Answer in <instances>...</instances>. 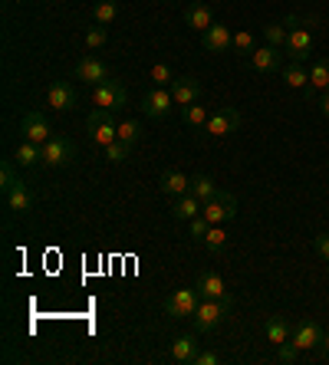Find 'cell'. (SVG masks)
<instances>
[{
  "instance_id": "obj_5",
  "label": "cell",
  "mask_w": 329,
  "mask_h": 365,
  "mask_svg": "<svg viewBox=\"0 0 329 365\" xmlns=\"http://www.w3.org/2000/svg\"><path fill=\"white\" fill-rule=\"evenodd\" d=\"M93 102H96V109L118 112L126 106V86L116 83V79H106V83L93 86Z\"/></svg>"
},
{
  "instance_id": "obj_36",
  "label": "cell",
  "mask_w": 329,
  "mask_h": 365,
  "mask_svg": "<svg viewBox=\"0 0 329 365\" xmlns=\"http://www.w3.org/2000/svg\"><path fill=\"white\" fill-rule=\"evenodd\" d=\"M253 50H257V43H253V34H247V30L234 34V53H237V56H250Z\"/></svg>"
},
{
  "instance_id": "obj_19",
  "label": "cell",
  "mask_w": 329,
  "mask_h": 365,
  "mask_svg": "<svg viewBox=\"0 0 329 365\" xmlns=\"http://www.w3.org/2000/svg\"><path fill=\"white\" fill-rule=\"evenodd\" d=\"M158 187H161V195L181 197V195H188V191H191V178H188V175H181L178 168H168L158 178Z\"/></svg>"
},
{
  "instance_id": "obj_41",
  "label": "cell",
  "mask_w": 329,
  "mask_h": 365,
  "mask_svg": "<svg viewBox=\"0 0 329 365\" xmlns=\"http://www.w3.org/2000/svg\"><path fill=\"white\" fill-rule=\"evenodd\" d=\"M218 362H221L218 352H198V356L191 359V365H218Z\"/></svg>"
},
{
  "instance_id": "obj_25",
  "label": "cell",
  "mask_w": 329,
  "mask_h": 365,
  "mask_svg": "<svg viewBox=\"0 0 329 365\" xmlns=\"http://www.w3.org/2000/svg\"><path fill=\"white\" fill-rule=\"evenodd\" d=\"M14 158H17L24 168H36V165H43V145H36V142H30V138H24V142L17 145Z\"/></svg>"
},
{
  "instance_id": "obj_8",
  "label": "cell",
  "mask_w": 329,
  "mask_h": 365,
  "mask_svg": "<svg viewBox=\"0 0 329 365\" xmlns=\"http://www.w3.org/2000/svg\"><path fill=\"white\" fill-rule=\"evenodd\" d=\"M204 217H208V224H224V221H234L237 214V197L228 195V191H218V195L211 197V201L204 204Z\"/></svg>"
},
{
  "instance_id": "obj_3",
  "label": "cell",
  "mask_w": 329,
  "mask_h": 365,
  "mask_svg": "<svg viewBox=\"0 0 329 365\" xmlns=\"http://www.w3.org/2000/svg\"><path fill=\"white\" fill-rule=\"evenodd\" d=\"M198 303H201V293H198V287L175 289V293L165 299V316H171V319H191L194 309H198Z\"/></svg>"
},
{
  "instance_id": "obj_26",
  "label": "cell",
  "mask_w": 329,
  "mask_h": 365,
  "mask_svg": "<svg viewBox=\"0 0 329 365\" xmlns=\"http://www.w3.org/2000/svg\"><path fill=\"white\" fill-rule=\"evenodd\" d=\"M204 250H208L211 257L228 254V230H224V224H211L208 237H204Z\"/></svg>"
},
{
  "instance_id": "obj_37",
  "label": "cell",
  "mask_w": 329,
  "mask_h": 365,
  "mask_svg": "<svg viewBox=\"0 0 329 365\" xmlns=\"http://www.w3.org/2000/svg\"><path fill=\"white\" fill-rule=\"evenodd\" d=\"M20 178H17V171H14V162H4L0 165V191L7 195L10 187H17Z\"/></svg>"
},
{
  "instance_id": "obj_29",
  "label": "cell",
  "mask_w": 329,
  "mask_h": 365,
  "mask_svg": "<svg viewBox=\"0 0 329 365\" xmlns=\"http://www.w3.org/2000/svg\"><path fill=\"white\" fill-rule=\"evenodd\" d=\"M191 195L198 197V201H211L214 195H218V185H214V178H208V175H198V178H191Z\"/></svg>"
},
{
  "instance_id": "obj_10",
  "label": "cell",
  "mask_w": 329,
  "mask_h": 365,
  "mask_svg": "<svg viewBox=\"0 0 329 365\" xmlns=\"http://www.w3.org/2000/svg\"><path fill=\"white\" fill-rule=\"evenodd\" d=\"M194 287H198V293H201V297H208V299H228V303H234V293L228 289L224 277H221V273H214V270L198 273Z\"/></svg>"
},
{
  "instance_id": "obj_30",
  "label": "cell",
  "mask_w": 329,
  "mask_h": 365,
  "mask_svg": "<svg viewBox=\"0 0 329 365\" xmlns=\"http://www.w3.org/2000/svg\"><path fill=\"white\" fill-rule=\"evenodd\" d=\"M290 17L283 20V24H267L263 26V40L270 43V46H287V36H290Z\"/></svg>"
},
{
  "instance_id": "obj_38",
  "label": "cell",
  "mask_w": 329,
  "mask_h": 365,
  "mask_svg": "<svg viewBox=\"0 0 329 365\" xmlns=\"http://www.w3.org/2000/svg\"><path fill=\"white\" fill-rule=\"evenodd\" d=\"M106 40H109L106 26H93V30L86 34V46H89V50H99V46H106Z\"/></svg>"
},
{
  "instance_id": "obj_24",
  "label": "cell",
  "mask_w": 329,
  "mask_h": 365,
  "mask_svg": "<svg viewBox=\"0 0 329 365\" xmlns=\"http://www.w3.org/2000/svg\"><path fill=\"white\" fill-rule=\"evenodd\" d=\"M263 332H267V339H270L273 346H283V342H290V336H293V326H290L283 316H267Z\"/></svg>"
},
{
  "instance_id": "obj_1",
  "label": "cell",
  "mask_w": 329,
  "mask_h": 365,
  "mask_svg": "<svg viewBox=\"0 0 329 365\" xmlns=\"http://www.w3.org/2000/svg\"><path fill=\"white\" fill-rule=\"evenodd\" d=\"M231 309H234V303H228V299H208V297H201V303H198V309H194V316H191L194 332H198V336L214 332L231 316Z\"/></svg>"
},
{
  "instance_id": "obj_18",
  "label": "cell",
  "mask_w": 329,
  "mask_h": 365,
  "mask_svg": "<svg viewBox=\"0 0 329 365\" xmlns=\"http://www.w3.org/2000/svg\"><path fill=\"white\" fill-rule=\"evenodd\" d=\"M201 211H204V201H198L191 191L181 197H171V217L175 221H194V217H201Z\"/></svg>"
},
{
  "instance_id": "obj_6",
  "label": "cell",
  "mask_w": 329,
  "mask_h": 365,
  "mask_svg": "<svg viewBox=\"0 0 329 365\" xmlns=\"http://www.w3.org/2000/svg\"><path fill=\"white\" fill-rule=\"evenodd\" d=\"M310 26V20H303V26H296L290 30L287 36V46H283V53L290 56V63H306L310 60V53H313V34L306 30Z\"/></svg>"
},
{
  "instance_id": "obj_40",
  "label": "cell",
  "mask_w": 329,
  "mask_h": 365,
  "mask_svg": "<svg viewBox=\"0 0 329 365\" xmlns=\"http://www.w3.org/2000/svg\"><path fill=\"white\" fill-rule=\"evenodd\" d=\"M313 247H316V254H320L323 260H329V234H316V237H313Z\"/></svg>"
},
{
  "instance_id": "obj_15",
  "label": "cell",
  "mask_w": 329,
  "mask_h": 365,
  "mask_svg": "<svg viewBox=\"0 0 329 365\" xmlns=\"http://www.w3.org/2000/svg\"><path fill=\"white\" fill-rule=\"evenodd\" d=\"M46 106H50L53 112H66L76 106V89L66 83V79H56V83H50V89H46Z\"/></svg>"
},
{
  "instance_id": "obj_39",
  "label": "cell",
  "mask_w": 329,
  "mask_h": 365,
  "mask_svg": "<svg viewBox=\"0 0 329 365\" xmlns=\"http://www.w3.org/2000/svg\"><path fill=\"white\" fill-rule=\"evenodd\" d=\"M296 359H300V349H296L293 342H283V346H277V362H283V365H293Z\"/></svg>"
},
{
  "instance_id": "obj_28",
  "label": "cell",
  "mask_w": 329,
  "mask_h": 365,
  "mask_svg": "<svg viewBox=\"0 0 329 365\" xmlns=\"http://www.w3.org/2000/svg\"><path fill=\"white\" fill-rule=\"evenodd\" d=\"M283 83H287L290 89H306V86H310V73L303 69V63H290V66H283Z\"/></svg>"
},
{
  "instance_id": "obj_44",
  "label": "cell",
  "mask_w": 329,
  "mask_h": 365,
  "mask_svg": "<svg viewBox=\"0 0 329 365\" xmlns=\"http://www.w3.org/2000/svg\"><path fill=\"white\" fill-rule=\"evenodd\" d=\"M326 277H329V267H326Z\"/></svg>"
},
{
  "instance_id": "obj_14",
  "label": "cell",
  "mask_w": 329,
  "mask_h": 365,
  "mask_svg": "<svg viewBox=\"0 0 329 365\" xmlns=\"http://www.w3.org/2000/svg\"><path fill=\"white\" fill-rule=\"evenodd\" d=\"M168 89H171V99H175V106H181V109L201 99V79H198V76H178L175 83L168 86Z\"/></svg>"
},
{
  "instance_id": "obj_16",
  "label": "cell",
  "mask_w": 329,
  "mask_h": 365,
  "mask_svg": "<svg viewBox=\"0 0 329 365\" xmlns=\"http://www.w3.org/2000/svg\"><path fill=\"white\" fill-rule=\"evenodd\" d=\"M76 79L86 83V86H99L112 76H109V66H106L102 60H96V56H83V60L76 63Z\"/></svg>"
},
{
  "instance_id": "obj_35",
  "label": "cell",
  "mask_w": 329,
  "mask_h": 365,
  "mask_svg": "<svg viewBox=\"0 0 329 365\" xmlns=\"http://www.w3.org/2000/svg\"><path fill=\"white\" fill-rule=\"evenodd\" d=\"M208 230H211V224H208V217H194V221H188V234H191L194 244H204V237H208Z\"/></svg>"
},
{
  "instance_id": "obj_33",
  "label": "cell",
  "mask_w": 329,
  "mask_h": 365,
  "mask_svg": "<svg viewBox=\"0 0 329 365\" xmlns=\"http://www.w3.org/2000/svg\"><path fill=\"white\" fill-rule=\"evenodd\" d=\"M148 79H152V86H161V89H165V86H171L178 76L171 73V66H165V63H155V66L148 69Z\"/></svg>"
},
{
  "instance_id": "obj_42",
  "label": "cell",
  "mask_w": 329,
  "mask_h": 365,
  "mask_svg": "<svg viewBox=\"0 0 329 365\" xmlns=\"http://www.w3.org/2000/svg\"><path fill=\"white\" fill-rule=\"evenodd\" d=\"M320 112L329 119V93H323V96H320Z\"/></svg>"
},
{
  "instance_id": "obj_34",
  "label": "cell",
  "mask_w": 329,
  "mask_h": 365,
  "mask_svg": "<svg viewBox=\"0 0 329 365\" xmlns=\"http://www.w3.org/2000/svg\"><path fill=\"white\" fill-rule=\"evenodd\" d=\"M128 148H132V145H126L122 142V138H116V142L109 145V148H102V152H106V162H112V165H122L128 158Z\"/></svg>"
},
{
  "instance_id": "obj_12",
  "label": "cell",
  "mask_w": 329,
  "mask_h": 365,
  "mask_svg": "<svg viewBox=\"0 0 329 365\" xmlns=\"http://www.w3.org/2000/svg\"><path fill=\"white\" fill-rule=\"evenodd\" d=\"M290 342H293L300 352L320 349V346H323V329H320V323H313V319H303V323H296V326H293V336H290Z\"/></svg>"
},
{
  "instance_id": "obj_9",
  "label": "cell",
  "mask_w": 329,
  "mask_h": 365,
  "mask_svg": "<svg viewBox=\"0 0 329 365\" xmlns=\"http://www.w3.org/2000/svg\"><path fill=\"white\" fill-rule=\"evenodd\" d=\"M247 63H250V69H257V73H280L283 69V46H257V50L247 56Z\"/></svg>"
},
{
  "instance_id": "obj_13",
  "label": "cell",
  "mask_w": 329,
  "mask_h": 365,
  "mask_svg": "<svg viewBox=\"0 0 329 365\" xmlns=\"http://www.w3.org/2000/svg\"><path fill=\"white\" fill-rule=\"evenodd\" d=\"M171 106H175L171 89H161V86H155L152 93L142 96V112L145 115H152V119H165V115L171 112Z\"/></svg>"
},
{
  "instance_id": "obj_32",
  "label": "cell",
  "mask_w": 329,
  "mask_h": 365,
  "mask_svg": "<svg viewBox=\"0 0 329 365\" xmlns=\"http://www.w3.org/2000/svg\"><path fill=\"white\" fill-rule=\"evenodd\" d=\"M142 135H145L142 122H136V119L118 122V138H122V142H126V145H136V142H142Z\"/></svg>"
},
{
  "instance_id": "obj_11",
  "label": "cell",
  "mask_w": 329,
  "mask_h": 365,
  "mask_svg": "<svg viewBox=\"0 0 329 365\" xmlns=\"http://www.w3.org/2000/svg\"><path fill=\"white\" fill-rule=\"evenodd\" d=\"M20 132H24V138H30V142H36V145H46L53 138V128L43 112H26L24 122H20Z\"/></svg>"
},
{
  "instance_id": "obj_20",
  "label": "cell",
  "mask_w": 329,
  "mask_h": 365,
  "mask_svg": "<svg viewBox=\"0 0 329 365\" xmlns=\"http://www.w3.org/2000/svg\"><path fill=\"white\" fill-rule=\"evenodd\" d=\"M201 349H198V332H185V336H178L175 342H171V359H175L178 365H191V359L198 356Z\"/></svg>"
},
{
  "instance_id": "obj_2",
  "label": "cell",
  "mask_w": 329,
  "mask_h": 365,
  "mask_svg": "<svg viewBox=\"0 0 329 365\" xmlns=\"http://www.w3.org/2000/svg\"><path fill=\"white\" fill-rule=\"evenodd\" d=\"M86 132H89V142H93L96 148H109V145L118 138V122L112 112L93 109L89 119H86Z\"/></svg>"
},
{
  "instance_id": "obj_22",
  "label": "cell",
  "mask_w": 329,
  "mask_h": 365,
  "mask_svg": "<svg viewBox=\"0 0 329 365\" xmlns=\"http://www.w3.org/2000/svg\"><path fill=\"white\" fill-rule=\"evenodd\" d=\"M185 24L191 26V30H198V34H204V30L214 24L211 7H208V4H188L185 7Z\"/></svg>"
},
{
  "instance_id": "obj_27",
  "label": "cell",
  "mask_w": 329,
  "mask_h": 365,
  "mask_svg": "<svg viewBox=\"0 0 329 365\" xmlns=\"http://www.w3.org/2000/svg\"><path fill=\"white\" fill-rule=\"evenodd\" d=\"M181 119H185L188 128H194V132H201V135H204V125H208V119H211V115H208V109H204L201 102H191V106H185V109H181Z\"/></svg>"
},
{
  "instance_id": "obj_7",
  "label": "cell",
  "mask_w": 329,
  "mask_h": 365,
  "mask_svg": "<svg viewBox=\"0 0 329 365\" xmlns=\"http://www.w3.org/2000/svg\"><path fill=\"white\" fill-rule=\"evenodd\" d=\"M237 128H241V112H237L234 106H221L211 119H208V125H204V135L224 138V135H231V132H237Z\"/></svg>"
},
{
  "instance_id": "obj_4",
  "label": "cell",
  "mask_w": 329,
  "mask_h": 365,
  "mask_svg": "<svg viewBox=\"0 0 329 365\" xmlns=\"http://www.w3.org/2000/svg\"><path fill=\"white\" fill-rule=\"evenodd\" d=\"M73 158H76V148H73L69 138L53 135L50 142L43 145V165L46 168H66V165H73Z\"/></svg>"
},
{
  "instance_id": "obj_17",
  "label": "cell",
  "mask_w": 329,
  "mask_h": 365,
  "mask_svg": "<svg viewBox=\"0 0 329 365\" xmlns=\"http://www.w3.org/2000/svg\"><path fill=\"white\" fill-rule=\"evenodd\" d=\"M201 43L208 53H228L231 46H234V36H231V30L224 24H211L201 34Z\"/></svg>"
},
{
  "instance_id": "obj_43",
  "label": "cell",
  "mask_w": 329,
  "mask_h": 365,
  "mask_svg": "<svg viewBox=\"0 0 329 365\" xmlns=\"http://www.w3.org/2000/svg\"><path fill=\"white\" fill-rule=\"evenodd\" d=\"M323 349L329 352V332H323Z\"/></svg>"
},
{
  "instance_id": "obj_31",
  "label": "cell",
  "mask_w": 329,
  "mask_h": 365,
  "mask_svg": "<svg viewBox=\"0 0 329 365\" xmlns=\"http://www.w3.org/2000/svg\"><path fill=\"white\" fill-rule=\"evenodd\" d=\"M116 17H118V4H116V0H99V4H93V20L99 26L112 24Z\"/></svg>"
},
{
  "instance_id": "obj_21",
  "label": "cell",
  "mask_w": 329,
  "mask_h": 365,
  "mask_svg": "<svg viewBox=\"0 0 329 365\" xmlns=\"http://www.w3.org/2000/svg\"><path fill=\"white\" fill-rule=\"evenodd\" d=\"M4 201H7V211H14V214H30L34 211V191L20 181L17 187H10L7 195H4Z\"/></svg>"
},
{
  "instance_id": "obj_23",
  "label": "cell",
  "mask_w": 329,
  "mask_h": 365,
  "mask_svg": "<svg viewBox=\"0 0 329 365\" xmlns=\"http://www.w3.org/2000/svg\"><path fill=\"white\" fill-rule=\"evenodd\" d=\"M306 99H316V93H329V60H320L310 69V86L303 89Z\"/></svg>"
}]
</instances>
